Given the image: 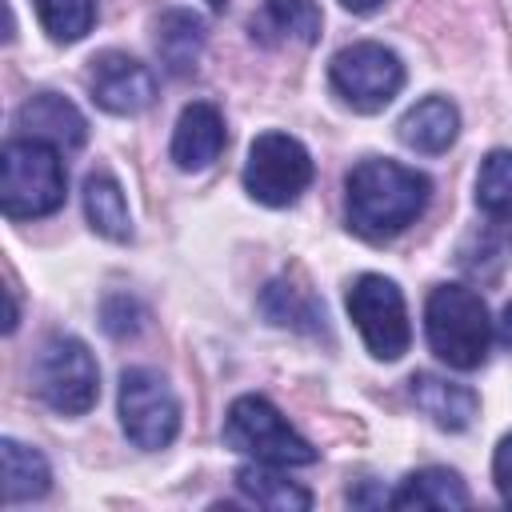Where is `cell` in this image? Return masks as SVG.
Masks as SVG:
<instances>
[{
	"instance_id": "cell-2",
	"label": "cell",
	"mask_w": 512,
	"mask_h": 512,
	"mask_svg": "<svg viewBox=\"0 0 512 512\" xmlns=\"http://www.w3.org/2000/svg\"><path fill=\"white\" fill-rule=\"evenodd\" d=\"M424 336L448 368H480L492 344V316L484 296L468 284H436L424 300Z\"/></svg>"
},
{
	"instance_id": "cell-11",
	"label": "cell",
	"mask_w": 512,
	"mask_h": 512,
	"mask_svg": "<svg viewBox=\"0 0 512 512\" xmlns=\"http://www.w3.org/2000/svg\"><path fill=\"white\" fill-rule=\"evenodd\" d=\"M16 128H20V136L56 144L60 152H76L88 140V120L60 92H36V96H28L16 108Z\"/></svg>"
},
{
	"instance_id": "cell-18",
	"label": "cell",
	"mask_w": 512,
	"mask_h": 512,
	"mask_svg": "<svg viewBox=\"0 0 512 512\" xmlns=\"http://www.w3.org/2000/svg\"><path fill=\"white\" fill-rule=\"evenodd\" d=\"M236 488L244 500H252L256 508H268V512H304L312 508V492L300 488L296 480L280 476L276 464H244L236 468Z\"/></svg>"
},
{
	"instance_id": "cell-7",
	"label": "cell",
	"mask_w": 512,
	"mask_h": 512,
	"mask_svg": "<svg viewBox=\"0 0 512 512\" xmlns=\"http://www.w3.org/2000/svg\"><path fill=\"white\" fill-rule=\"evenodd\" d=\"M316 164L308 156V148L288 136V132H260L248 144V160H244V188L256 204L268 208H288L300 200V192L312 184Z\"/></svg>"
},
{
	"instance_id": "cell-10",
	"label": "cell",
	"mask_w": 512,
	"mask_h": 512,
	"mask_svg": "<svg viewBox=\"0 0 512 512\" xmlns=\"http://www.w3.org/2000/svg\"><path fill=\"white\" fill-rule=\"evenodd\" d=\"M88 92L92 100L112 116H136L156 100V80L148 64H140L128 52H100L88 68Z\"/></svg>"
},
{
	"instance_id": "cell-4",
	"label": "cell",
	"mask_w": 512,
	"mask_h": 512,
	"mask_svg": "<svg viewBox=\"0 0 512 512\" xmlns=\"http://www.w3.org/2000/svg\"><path fill=\"white\" fill-rule=\"evenodd\" d=\"M224 444L240 456H252L256 464L276 468H304L316 464V448L280 416V408L256 392L236 396L224 416Z\"/></svg>"
},
{
	"instance_id": "cell-21",
	"label": "cell",
	"mask_w": 512,
	"mask_h": 512,
	"mask_svg": "<svg viewBox=\"0 0 512 512\" xmlns=\"http://www.w3.org/2000/svg\"><path fill=\"white\" fill-rule=\"evenodd\" d=\"M260 308L272 324H284V328H300V332H324V308L304 296L300 288H292L288 280H272L260 296Z\"/></svg>"
},
{
	"instance_id": "cell-16",
	"label": "cell",
	"mask_w": 512,
	"mask_h": 512,
	"mask_svg": "<svg viewBox=\"0 0 512 512\" xmlns=\"http://www.w3.org/2000/svg\"><path fill=\"white\" fill-rule=\"evenodd\" d=\"M80 200H84V216L92 224V232H100L104 240H132V216H128V200H124V188L116 184L112 172H88L84 176V188H80Z\"/></svg>"
},
{
	"instance_id": "cell-20",
	"label": "cell",
	"mask_w": 512,
	"mask_h": 512,
	"mask_svg": "<svg viewBox=\"0 0 512 512\" xmlns=\"http://www.w3.org/2000/svg\"><path fill=\"white\" fill-rule=\"evenodd\" d=\"M0 456H4V500L8 504H24V500H40L52 488V468L44 460V452L4 436L0 440Z\"/></svg>"
},
{
	"instance_id": "cell-14",
	"label": "cell",
	"mask_w": 512,
	"mask_h": 512,
	"mask_svg": "<svg viewBox=\"0 0 512 512\" xmlns=\"http://www.w3.org/2000/svg\"><path fill=\"white\" fill-rule=\"evenodd\" d=\"M456 132H460V112L448 96H424L416 100L400 124H396V136L404 148L412 152H424V156H440L456 144Z\"/></svg>"
},
{
	"instance_id": "cell-19",
	"label": "cell",
	"mask_w": 512,
	"mask_h": 512,
	"mask_svg": "<svg viewBox=\"0 0 512 512\" xmlns=\"http://www.w3.org/2000/svg\"><path fill=\"white\" fill-rule=\"evenodd\" d=\"M320 8L312 0H264L260 16L252 20V36L260 40H292V44H316L320 40Z\"/></svg>"
},
{
	"instance_id": "cell-22",
	"label": "cell",
	"mask_w": 512,
	"mask_h": 512,
	"mask_svg": "<svg viewBox=\"0 0 512 512\" xmlns=\"http://www.w3.org/2000/svg\"><path fill=\"white\" fill-rule=\"evenodd\" d=\"M44 32L56 44H76L96 24V0H32Z\"/></svg>"
},
{
	"instance_id": "cell-15",
	"label": "cell",
	"mask_w": 512,
	"mask_h": 512,
	"mask_svg": "<svg viewBox=\"0 0 512 512\" xmlns=\"http://www.w3.org/2000/svg\"><path fill=\"white\" fill-rule=\"evenodd\" d=\"M152 32H156L152 44H156V56H160L164 72L188 76L196 68L200 52H204V40H208L204 20L196 12H188V8H168V12L156 16Z\"/></svg>"
},
{
	"instance_id": "cell-6",
	"label": "cell",
	"mask_w": 512,
	"mask_h": 512,
	"mask_svg": "<svg viewBox=\"0 0 512 512\" xmlns=\"http://www.w3.org/2000/svg\"><path fill=\"white\" fill-rule=\"evenodd\" d=\"M328 84L352 112H380L400 96L404 64L392 48H384L376 40H360L332 56Z\"/></svg>"
},
{
	"instance_id": "cell-13",
	"label": "cell",
	"mask_w": 512,
	"mask_h": 512,
	"mask_svg": "<svg viewBox=\"0 0 512 512\" xmlns=\"http://www.w3.org/2000/svg\"><path fill=\"white\" fill-rule=\"evenodd\" d=\"M408 396L444 432H464L476 420V412H480V400H476V392L468 384L444 380L436 372H416L408 380Z\"/></svg>"
},
{
	"instance_id": "cell-9",
	"label": "cell",
	"mask_w": 512,
	"mask_h": 512,
	"mask_svg": "<svg viewBox=\"0 0 512 512\" xmlns=\"http://www.w3.org/2000/svg\"><path fill=\"white\" fill-rule=\"evenodd\" d=\"M120 424L124 436L144 448V452H160L176 440L180 432V400L172 396V388L164 384V376H156L152 368H128L120 376Z\"/></svg>"
},
{
	"instance_id": "cell-5",
	"label": "cell",
	"mask_w": 512,
	"mask_h": 512,
	"mask_svg": "<svg viewBox=\"0 0 512 512\" xmlns=\"http://www.w3.org/2000/svg\"><path fill=\"white\" fill-rule=\"evenodd\" d=\"M32 388L52 412L84 416L100 400V368L88 344L64 332L48 336L32 360Z\"/></svg>"
},
{
	"instance_id": "cell-8",
	"label": "cell",
	"mask_w": 512,
	"mask_h": 512,
	"mask_svg": "<svg viewBox=\"0 0 512 512\" xmlns=\"http://www.w3.org/2000/svg\"><path fill=\"white\" fill-rule=\"evenodd\" d=\"M348 316L360 328L368 352L376 360H400L412 344V324H408V308H404V292L396 288V280L364 272L348 284Z\"/></svg>"
},
{
	"instance_id": "cell-26",
	"label": "cell",
	"mask_w": 512,
	"mask_h": 512,
	"mask_svg": "<svg viewBox=\"0 0 512 512\" xmlns=\"http://www.w3.org/2000/svg\"><path fill=\"white\" fill-rule=\"evenodd\" d=\"M496 336H500L504 348H512V300L504 304V312H500V320H496Z\"/></svg>"
},
{
	"instance_id": "cell-3",
	"label": "cell",
	"mask_w": 512,
	"mask_h": 512,
	"mask_svg": "<svg viewBox=\"0 0 512 512\" xmlns=\"http://www.w3.org/2000/svg\"><path fill=\"white\" fill-rule=\"evenodd\" d=\"M68 196V172L56 144L16 136L0 152V208L8 220L52 216Z\"/></svg>"
},
{
	"instance_id": "cell-23",
	"label": "cell",
	"mask_w": 512,
	"mask_h": 512,
	"mask_svg": "<svg viewBox=\"0 0 512 512\" xmlns=\"http://www.w3.org/2000/svg\"><path fill=\"white\" fill-rule=\"evenodd\" d=\"M476 204L488 216H512V148H496L480 160Z\"/></svg>"
},
{
	"instance_id": "cell-28",
	"label": "cell",
	"mask_w": 512,
	"mask_h": 512,
	"mask_svg": "<svg viewBox=\"0 0 512 512\" xmlns=\"http://www.w3.org/2000/svg\"><path fill=\"white\" fill-rule=\"evenodd\" d=\"M204 4H208V8H216V12L224 8V0H204Z\"/></svg>"
},
{
	"instance_id": "cell-24",
	"label": "cell",
	"mask_w": 512,
	"mask_h": 512,
	"mask_svg": "<svg viewBox=\"0 0 512 512\" xmlns=\"http://www.w3.org/2000/svg\"><path fill=\"white\" fill-rule=\"evenodd\" d=\"M100 320H104V332L124 340V336H136L144 328V308L128 296V292H112L104 304H100Z\"/></svg>"
},
{
	"instance_id": "cell-12",
	"label": "cell",
	"mask_w": 512,
	"mask_h": 512,
	"mask_svg": "<svg viewBox=\"0 0 512 512\" xmlns=\"http://www.w3.org/2000/svg\"><path fill=\"white\" fill-rule=\"evenodd\" d=\"M228 144L224 116L208 100H192L172 128V164L180 172H204Z\"/></svg>"
},
{
	"instance_id": "cell-17",
	"label": "cell",
	"mask_w": 512,
	"mask_h": 512,
	"mask_svg": "<svg viewBox=\"0 0 512 512\" xmlns=\"http://www.w3.org/2000/svg\"><path fill=\"white\" fill-rule=\"evenodd\" d=\"M392 508H468L472 496L464 480L452 468H420L400 480V488L388 496Z\"/></svg>"
},
{
	"instance_id": "cell-27",
	"label": "cell",
	"mask_w": 512,
	"mask_h": 512,
	"mask_svg": "<svg viewBox=\"0 0 512 512\" xmlns=\"http://www.w3.org/2000/svg\"><path fill=\"white\" fill-rule=\"evenodd\" d=\"M348 12H356V16H368V12H376L384 0H340Z\"/></svg>"
},
{
	"instance_id": "cell-25",
	"label": "cell",
	"mask_w": 512,
	"mask_h": 512,
	"mask_svg": "<svg viewBox=\"0 0 512 512\" xmlns=\"http://www.w3.org/2000/svg\"><path fill=\"white\" fill-rule=\"evenodd\" d=\"M492 480H496L500 500L512 508V432L496 444V456H492Z\"/></svg>"
},
{
	"instance_id": "cell-1",
	"label": "cell",
	"mask_w": 512,
	"mask_h": 512,
	"mask_svg": "<svg viewBox=\"0 0 512 512\" xmlns=\"http://www.w3.org/2000/svg\"><path fill=\"white\" fill-rule=\"evenodd\" d=\"M428 196H432V180L400 160L368 156L352 164V172L344 176L348 228L372 244L392 240L408 224H416L420 212L428 208Z\"/></svg>"
}]
</instances>
